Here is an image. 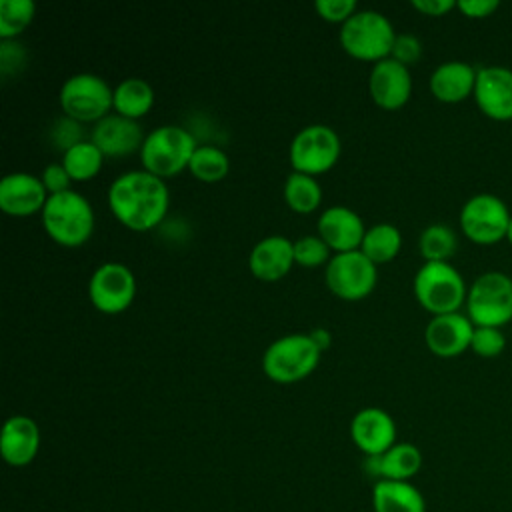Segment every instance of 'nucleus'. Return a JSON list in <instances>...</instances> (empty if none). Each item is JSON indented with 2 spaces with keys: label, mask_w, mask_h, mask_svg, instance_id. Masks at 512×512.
I'll return each instance as SVG.
<instances>
[{
  "label": "nucleus",
  "mask_w": 512,
  "mask_h": 512,
  "mask_svg": "<svg viewBox=\"0 0 512 512\" xmlns=\"http://www.w3.org/2000/svg\"><path fill=\"white\" fill-rule=\"evenodd\" d=\"M418 248L424 262H448L458 248V238L448 224L434 222L420 232Z\"/></svg>",
  "instance_id": "nucleus-28"
},
{
  "label": "nucleus",
  "mask_w": 512,
  "mask_h": 512,
  "mask_svg": "<svg viewBox=\"0 0 512 512\" xmlns=\"http://www.w3.org/2000/svg\"><path fill=\"white\" fill-rule=\"evenodd\" d=\"M402 246V234L396 224L392 222H376L366 228L360 250L374 262H388L392 260Z\"/></svg>",
  "instance_id": "nucleus-26"
},
{
  "label": "nucleus",
  "mask_w": 512,
  "mask_h": 512,
  "mask_svg": "<svg viewBox=\"0 0 512 512\" xmlns=\"http://www.w3.org/2000/svg\"><path fill=\"white\" fill-rule=\"evenodd\" d=\"M476 68L462 60H446L430 74V90L440 102H462L474 94Z\"/></svg>",
  "instance_id": "nucleus-22"
},
{
  "label": "nucleus",
  "mask_w": 512,
  "mask_h": 512,
  "mask_svg": "<svg viewBox=\"0 0 512 512\" xmlns=\"http://www.w3.org/2000/svg\"><path fill=\"white\" fill-rule=\"evenodd\" d=\"M506 240L512 244V220H510V226H508V234H506Z\"/></svg>",
  "instance_id": "nucleus-42"
},
{
  "label": "nucleus",
  "mask_w": 512,
  "mask_h": 512,
  "mask_svg": "<svg viewBox=\"0 0 512 512\" xmlns=\"http://www.w3.org/2000/svg\"><path fill=\"white\" fill-rule=\"evenodd\" d=\"M170 194L164 178L140 170L118 174L108 186V204L114 216L132 230H148L160 224L168 210Z\"/></svg>",
  "instance_id": "nucleus-1"
},
{
  "label": "nucleus",
  "mask_w": 512,
  "mask_h": 512,
  "mask_svg": "<svg viewBox=\"0 0 512 512\" xmlns=\"http://www.w3.org/2000/svg\"><path fill=\"white\" fill-rule=\"evenodd\" d=\"M144 132L138 120L122 116L118 112H108L98 122H94L90 140L102 150L104 156H124L140 150L144 142Z\"/></svg>",
  "instance_id": "nucleus-16"
},
{
  "label": "nucleus",
  "mask_w": 512,
  "mask_h": 512,
  "mask_svg": "<svg viewBox=\"0 0 512 512\" xmlns=\"http://www.w3.org/2000/svg\"><path fill=\"white\" fill-rule=\"evenodd\" d=\"M466 312L474 326L502 328L512 320V278L498 270L480 274L466 294Z\"/></svg>",
  "instance_id": "nucleus-6"
},
{
  "label": "nucleus",
  "mask_w": 512,
  "mask_h": 512,
  "mask_svg": "<svg viewBox=\"0 0 512 512\" xmlns=\"http://www.w3.org/2000/svg\"><path fill=\"white\" fill-rule=\"evenodd\" d=\"M136 294L134 272L118 260H106L94 268L88 280V296L92 304L108 314L122 312Z\"/></svg>",
  "instance_id": "nucleus-12"
},
{
  "label": "nucleus",
  "mask_w": 512,
  "mask_h": 512,
  "mask_svg": "<svg viewBox=\"0 0 512 512\" xmlns=\"http://www.w3.org/2000/svg\"><path fill=\"white\" fill-rule=\"evenodd\" d=\"M470 348L482 358H496L506 348V338L500 328L494 326H474Z\"/></svg>",
  "instance_id": "nucleus-33"
},
{
  "label": "nucleus",
  "mask_w": 512,
  "mask_h": 512,
  "mask_svg": "<svg viewBox=\"0 0 512 512\" xmlns=\"http://www.w3.org/2000/svg\"><path fill=\"white\" fill-rule=\"evenodd\" d=\"M28 60V52L24 44H20L16 38H6L0 40V72L2 76L16 74L18 70L24 68Z\"/></svg>",
  "instance_id": "nucleus-34"
},
{
  "label": "nucleus",
  "mask_w": 512,
  "mask_h": 512,
  "mask_svg": "<svg viewBox=\"0 0 512 512\" xmlns=\"http://www.w3.org/2000/svg\"><path fill=\"white\" fill-rule=\"evenodd\" d=\"M324 278L340 298H362L376 284V264L360 248L336 252L326 262Z\"/></svg>",
  "instance_id": "nucleus-11"
},
{
  "label": "nucleus",
  "mask_w": 512,
  "mask_h": 512,
  "mask_svg": "<svg viewBox=\"0 0 512 512\" xmlns=\"http://www.w3.org/2000/svg\"><path fill=\"white\" fill-rule=\"evenodd\" d=\"M350 434L352 440L356 442V446L366 454V456H374V454H384L394 442L396 438V426L392 416L378 408V406H368L358 410L352 416L350 422Z\"/></svg>",
  "instance_id": "nucleus-18"
},
{
  "label": "nucleus",
  "mask_w": 512,
  "mask_h": 512,
  "mask_svg": "<svg viewBox=\"0 0 512 512\" xmlns=\"http://www.w3.org/2000/svg\"><path fill=\"white\" fill-rule=\"evenodd\" d=\"M372 502L376 512H426L420 490L404 480H378Z\"/></svg>",
  "instance_id": "nucleus-23"
},
{
  "label": "nucleus",
  "mask_w": 512,
  "mask_h": 512,
  "mask_svg": "<svg viewBox=\"0 0 512 512\" xmlns=\"http://www.w3.org/2000/svg\"><path fill=\"white\" fill-rule=\"evenodd\" d=\"M390 56H392L394 60H398V62H402V64H406V66H410V64H414V62L420 60V56H422V44H420V40H418L414 34H410V32H400V34H396V38H394Z\"/></svg>",
  "instance_id": "nucleus-35"
},
{
  "label": "nucleus",
  "mask_w": 512,
  "mask_h": 512,
  "mask_svg": "<svg viewBox=\"0 0 512 512\" xmlns=\"http://www.w3.org/2000/svg\"><path fill=\"white\" fill-rule=\"evenodd\" d=\"M284 200L296 212H312L322 200V186L314 174L292 170L284 180Z\"/></svg>",
  "instance_id": "nucleus-27"
},
{
  "label": "nucleus",
  "mask_w": 512,
  "mask_h": 512,
  "mask_svg": "<svg viewBox=\"0 0 512 512\" xmlns=\"http://www.w3.org/2000/svg\"><path fill=\"white\" fill-rule=\"evenodd\" d=\"M472 96L484 116L498 122L512 120V70L504 66L478 68Z\"/></svg>",
  "instance_id": "nucleus-13"
},
{
  "label": "nucleus",
  "mask_w": 512,
  "mask_h": 512,
  "mask_svg": "<svg viewBox=\"0 0 512 512\" xmlns=\"http://www.w3.org/2000/svg\"><path fill=\"white\" fill-rule=\"evenodd\" d=\"M314 8L330 22H344L356 12V0H316Z\"/></svg>",
  "instance_id": "nucleus-36"
},
{
  "label": "nucleus",
  "mask_w": 512,
  "mask_h": 512,
  "mask_svg": "<svg viewBox=\"0 0 512 512\" xmlns=\"http://www.w3.org/2000/svg\"><path fill=\"white\" fill-rule=\"evenodd\" d=\"M320 360V348L302 332L282 334L272 340L262 354L266 376L276 382H294L310 374Z\"/></svg>",
  "instance_id": "nucleus-7"
},
{
  "label": "nucleus",
  "mask_w": 512,
  "mask_h": 512,
  "mask_svg": "<svg viewBox=\"0 0 512 512\" xmlns=\"http://www.w3.org/2000/svg\"><path fill=\"white\" fill-rule=\"evenodd\" d=\"M474 324L468 314H436L424 328L426 346L442 358H452L470 348Z\"/></svg>",
  "instance_id": "nucleus-15"
},
{
  "label": "nucleus",
  "mask_w": 512,
  "mask_h": 512,
  "mask_svg": "<svg viewBox=\"0 0 512 512\" xmlns=\"http://www.w3.org/2000/svg\"><path fill=\"white\" fill-rule=\"evenodd\" d=\"M364 232L360 214L344 204L328 206L318 216V236L336 252L360 248Z\"/></svg>",
  "instance_id": "nucleus-19"
},
{
  "label": "nucleus",
  "mask_w": 512,
  "mask_h": 512,
  "mask_svg": "<svg viewBox=\"0 0 512 512\" xmlns=\"http://www.w3.org/2000/svg\"><path fill=\"white\" fill-rule=\"evenodd\" d=\"M48 194H56V192H64L70 188V180L72 176L68 174V170L64 168L62 162H52V164H46L42 174H40Z\"/></svg>",
  "instance_id": "nucleus-37"
},
{
  "label": "nucleus",
  "mask_w": 512,
  "mask_h": 512,
  "mask_svg": "<svg viewBox=\"0 0 512 512\" xmlns=\"http://www.w3.org/2000/svg\"><path fill=\"white\" fill-rule=\"evenodd\" d=\"M512 214L502 198L490 192L470 196L460 208V228L476 244L488 246L506 238Z\"/></svg>",
  "instance_id": "nucleus-9"
},
{
  "label": "nucleus",
  "mask_w": 512,
  "mask_h": 512,
  "mask_svg": "<svg viewBox=\"0 0 512 512\" xmlns=\"http://www.w3.org/2000/svg\"><path fill=\"white\" fill-rule=\"evenodd\" d=\"M104 154L92 140H80L62 152V164L72 180H88L102 166Z\"/></svg>",
  "instance_id": "nucleus-29"
},
{
  "label": "nucleus",
  "mask_w": 512,
  "mask_h": 512,
  "mask_svg": "<svg viewBox=\"0 0 512 512\" xmlns=\"http://www.w3.org/2000/svg\"><path fill=\"white\" fill-rule=\"evenodd\" d=\"M40 214L44 230L64 246L86 242L94 228L92 204L74 188L50 194Z\"/></svg>",
  "instance_id": "nucleus-2"
},
{
  "label": "nucleus",
  "mask_w": 512,
  "mask_h": 512,
  "mask_svg": "<svg viewBox=\"0 0 512 512\" xmlns=\"http://www.w3.org/2000/svg\"><path fill=\"white\" fill-rule=\"evenodd\" d=\"M288 154L294 170L324 172L338 160L340 136L328 124H308L294 134Z\"/></svg>",
  "instance_id": "nucleus-10"
},
{
  "label": "nucleus",
  "mask_w": 512,
  "mask_h": 512,
  "mask_svg": "<svg viewBox=\"0 0 512 512\" xmlns=\"http://www.w3.org/2000/svg\"><path fill=\"white\" fill-rule=\"evenodd\" d=\"M412 6L428 16H442L456 6L454 0H412Z\"/></svg>",
  "instance_id": "nucleus-40"
},
{
  "label": "nucleus",
  "mask_w": 512,
  "mask_h": 512,
  "mask_svg": "<svg viewBox=\"0 0 512 512\" xmlns=\"http://www.w3.org/2000/svg\"><path fill=\"white\" fill-rule=\"evenodd\" d=\"M308 336L312 338V342L320 348V352L322 350H326L330 344H332V334H330V330L328 328H324V326H316V328H312L310 332H308Z\"/></svg>",
  "instance_id": "nucleus-41"
},
{
  "label": "nucleus",
  "mask_w": 512,
  "mask_h": 512,
  "mask_svg": "<svg viewBox=\"0 0 512 512\" xmlns=\"http://www.w3.org/2000/svg\"><path fill=\"white\" fill-rule=\"evenodd\" d=\"M330 260V246L318 234H304L294 240V262L318 266Z\"/></svg>",
  "instance_id": "nucleus-32"
},
{
  "label": "nucleus",
  "mask_w": 512,
  "mask_h": 512,
  "mask_svg": "<svg viewBox=\"0 0 512 512\" xmlns=\"http://www.w3.org/2000/svg\"><path fill=\"white\" fill-rule=\"evenodd\" d=\"M396 32L388 16L378 10H356L340 24V44L362 60H380L390 56Z\"/></svg>",
  "instance_id": "nucleus-4"
},
{
  "label": "nucleus",
  "mask_w": 512,
  "mask_h": 512,
  "mask_svg": "<svg viewBox=\"0 0 512 512\" xmlns=\"http://www.w3.org/2000/svg\"><path fill=\"white\" fill-rule=\"evenodd\" d=\"M294 262V242L282 234H270L260 238L250 254L248 266L256 278L276 280L282 278Z\"/></svg>",
  "instance_id": "nucleus-20"
},
{
  "label": "nucleus",
  "mask_w": 512,
  "mask_h": 512,
  "mask_svg": "<svg viewBox=\"0 0 512 512\" xmlns=\"http://www.w3.org/2000/svg\"><path fill=\"white\" fill-rule=\"evenodd\" d=\"M190 172L204 182H214L226 176L230 168L228 154L214 144H198L190 162H188Z\"/></svg>",
  "instance_id": "nucleus-30"
},
{
  "label": "nucleus",
  "mask_w": 512,
  "mask_h": 512,
  "mask_svg": "<svg viewBox=\"0 0 512 512\" xmlns=\"http://www.w3.org/2000/svg\"><path fill=\"white\" fill-rule=\"evenodd\" d=\"M414 294L436 316L458 312L466 304L468 286L450 262H424L414 274Z\"/></svg>",
  "instance_id": "nucleus-5"
},
{
  "label": "nucleus",
  "mask_w": 512,
  "mask_h": 512,
  "mask_svg": "<svg viewBox=\"0 0 512 512\" xmlns=\"http://www.w3.org/2000/svg\"><path fill=\"white\" fill-rule=\"evenodd\" d=\"M368 90L372 100L388 110L406 104L412 92V74L406 64L392 56L380 58L372 64L368 74Z\"/></svg>",
  "instance_id": "nucleus-14"
},
{
  "label": "nucleus",
  "mask_w": 512,
  "mask_h": 512,
  "mask_svg": "<svg viewBox=\"0 0 512 512\" xmlns=\"http://www.w3.org/2000/svg\"><path fill=\"white\" fill-rule=\"evenodd\" d=\"M196 146V138L184 126L162 124L144 136L140 160L148 172L164 178L188 166Z\"/></svg>",
  "instance_id": "nucleus-3"
},
{
  "label": "nucleus",
  "mask_w": 512,
  "mask_h": 512,
  "mask_svg": "<svg viewBox=\"0 0 512 512\" xmlns=\"http://www.w3.org/2000/svg\"><path fill=\"white\" fill-rule=\"evenodd\" d=\"M78 120L66 116V118H58L52 126V136H54V142L64 150H68L72 144L80 142V130H78Z\"/></svg>",
  "instance_id": "nucleus-38"
},
{
  "label": "nucleus",
  "mask_w": 512,
  "mask_h": 512,
  "mask_svg": "<svg viewBox=\"0 0 512 512\" xmlns=\"http://www.w3.org/2000/svg\"><path fill=\"white\" fill-rule=\"evenodd\" d=\"M498 0H458L456 8L468 18H486L498 10Z\"/></svg>",
  "instance_id": "nucleus-39"
},
{
  "label": "nucleus",
  "mask_w": 512,
  "mask_h": 512,
  "mask_svg": "<svg viewBox=\"0 0 512 512\" xmlns=\"http://www.w3.org/2000/svg\"><path fill=\"white\" fill-rule=\"evenodd\" d=\"M40 446V430L36 422L24 414L10 416L2 426L0 452L12 466H24L34 460Z\"/></svg>",
  "instance_id": "nucleus-21"
},
{
  "label": "nucleus",
  "mask_w": 512,
  "mask_h": 512,
  "mask_svg": "<svg viewBox=\"0 0 512 512\" xmlns=\"http://www.w3.org/2000/svg\"><path fill=\"white\" fill-rule=\"evenodd\" d=\"M422 466L420 450L410 442H396L380 454V480L408 482Z\"/></svg>",
  "instance_id": "nucleus-25"
},
{
  "label": "nucleus",
  "mask_w": 512,
  "mask_h": 512,
  "mask_svg": "<svg viewBox=\"0 0 512 512\" xmlns=\"http://www.w3.org/2000/svg\"><path fill=\"white\" fill-rule=\"evenodd\" d=\"M154 104V90L148 80L128 76L114 86V110L122 116L138 120Z\"/></svg>",
  "instance_id": "nucleus-24"
},
{
  "label": "nucleus",
  "mask_w": 512,
  "mask_h": 512,
  "mask_svg": "<svg viewBox=\"0 0 512 512\" xmlns=\"http://www.w3.org/2000/svg\"><path fill=\"white\" fill-rule=\"evenodd\" d=\"M58 100L66 116L78 122H98L114 106V90L94 72H76L60 86Z\"/></svg>",
  "instance_id": "nucleus-8"
},
{
  "label": "nucleus",
  "mask_w": 512,
  "mask_h": 512,
  "mask_svg": "<svg viewBox=\"0 0 512 512\" xmlns=\"http://www.w3.org/2000/svg\"><path fill=\"white\" fill-rule=\"evenodd\" d=\"M34 0H0V38H16L34 18Z\"/></svg>",
  "instance_id": "nucleus-31"
},
{
  "label": "nucleus",
  "mask_w": 512,
  "mask_h": 512,
  "mask_svg": "<svg viewBox=\"0 0 512 512\" xmlns=\"http://www.w3.org/2000/svg\"><path fill=\"white\" fill-rule=\"evenodd\" d=\"M48 190L40 176L30 172H10L0 180V208L14 216L42 212Z\"/></svg>",
  "instance_id": "nucleus-17"
}]
</instances>
